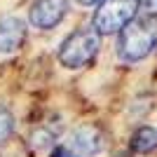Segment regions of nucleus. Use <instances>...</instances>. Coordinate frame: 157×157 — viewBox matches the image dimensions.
Returning a JSON list of instances; mask_svg holds the SVG:
<instances>
[{"label": "nucleus", "instance_id": "7ed1b4c3", "mask_svg": "<svg viewBox=\"0 0 157 157\" xmlns=\"http://www.w3.org/2000/svg\"><path fill=\"white\" fill-rule=\"evenodd\" d=\"M138 12V0H103L94 14V28L101 35L117 33Z\"/></svg>", "mask_w": 157, "mask_h": 157}, {"label": "nucleus", "instance_id": "9d476101", "mask_svg": "<svg viewBox=\"0 0 157 157\" xmlns=\"http://www.w3.org/2000/svg\"><path fill=\"white\" fill-rule=\"evenodd\" d=\"M143 2H145L148 14H155V17H157V0H143Z\"/></svg>", "mask_w": 157, "mask_h": 157}, {"label": "nucleus", "instance_id": "9b49d317", "mask_svg": "<svg viewBox=\"0 0 157 157\" xmlns=\"http://www.w3.org/2000/svg\"><path fill=\"white\" fill-rule=\"evenodd\" d=\"M80 5H96V2H103V0H78Z\"/></svg>", "mask_w": 157, "mask_h": 157}, {"label": "nucleus", "instance_id": "20e7f679", "mask_svg": "<svg viewBox=\"0 0 157 157\" xmlns=\"http://www.w3.org/2000/svg\"><path fill=\"white\" fill-rule=\"evenodd\" d=\"M68 0H35L31 7V24L35 28H54L63 19Z\"/></svg>", "mask_w": 157, "mask_h": 157}, {"label": "nucleus", "instance_id": "6e6552de", "mask_svg": "<svg viewBox=\"0 0 157 157\" xmlns=\"http://www.w3.org/2000/svg\"><path fill=\"white\" fill-rule=\"evenodd\" d=\"M12 127H14V120H12V113L7 110L5 105H0V145L7 141V136L12 134Z\"/></svg>", "mask_w": 157, "mask_h": 157}, {"label": "nucleus", "instance_id": "423d86ee", "mask_svg": "<svg viewBox=\"0 0 157 157\" xmlns=\"http://www.w3.org/2000/svg\"><path fill=\"white\" fill-rule=\"evenodd\" d=\"M26 40V24L17 17L0 21V52H17Z\"/></svg>", "mask_w": 157, "mask_h": 157}, {"label": "nucleus", "instance_id": "39448f33", "mask_svg": "<svg viewBox=\"0 0 157 157\" xmlns=\"http://www.w3.org/2000/svg\"><path fill=\"white\" fill-rule=\"evenodd\" d=\"M103 143H105V136L101 134L98 127H80L73 134L71 150L78 157H89V155H96L103 148Z\"/></svg>", "mask_w": 157, "mask_h": 157}, {"label": "nucleus", "instance_id": "f03ea898", "mask_svg": "<svg viewBox=\"0 0 157 157\" xmlns=\"http://www.w3.org/2000/svg\"><path fill=\"white\" fill-rule=\"evenodd\" d=\"M98 45H101V33L96 28H80L73 35L63 40L59 49V61L66 68H82L96 56Z\"/></svg>", "mask_w": 157, "mask_h": 157}, {"label": "nucleus", "instance_id": "f257e3e1", "mask_svg": "<svg viewBox=\"0 0 157 157\" xmlns=\"http://www.w3.org/2000/svg\"><path fill=\"white\" fill-rule=\"evenodd\" d=\"M157 45V17L155 14H141L120 31V56L122 61H141L155 49Z\"/></svg>", "mask_w": 157, "mask_h": 157}, {"label": "nucleus", "instance_id": "0eeeda50", "mask_svg": "<svg viewBox=\"0 0 157 157\" xmlns=\"http://www.w3.org/2000/svg\"><path fill=\"white\" fill-rule=\"evenodd\" d=\"M131 148L141 155H148V152L157 150V131L152 127H141V129L134 131L131 136Z\"/></svg>", "mask_w": 157, "mask_h": 157}, {"label": "nucleus", "instance_id": "1a4fd4ad", "mask_svg": "<svg viewBox=\"0 0 157 157\" xmlns=\"http://www.w3.org/2000/svg\"><path fill=\"white\" fill-rule=\"evenodd\" d=\"M52 157H78V155H75L73 150H68V148H56Z\"/></svg>", "mask_w": 157, "mask_h": 157}]
</instances>
